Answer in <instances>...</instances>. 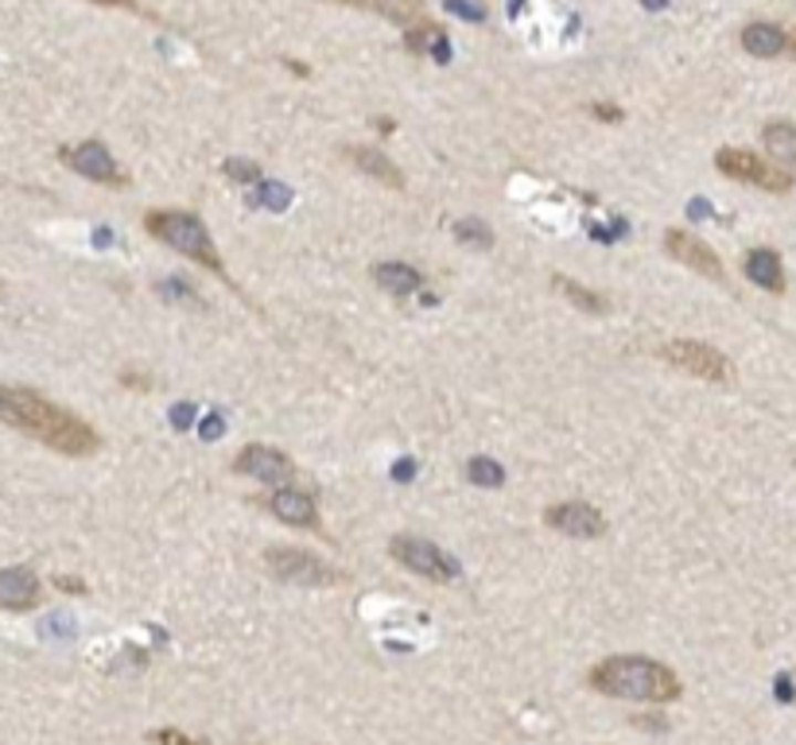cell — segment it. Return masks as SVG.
Returning a JSON list of instances; mask_svg holds the SVG:
<instances>
[{
  "label": "cell",
  "mask_w": 796,
  "mask_h": 745,
  "mask_svg": "<svg viewBox=\"0 0 796 745\" xmlns=\"http://www.w3.org/2000/svg\"><path fill=\"white\" fill-rule=\"evenodd\" d=\"M0 423H9L12 431L66 454V459H86L102 447V436L82 416L28 385H0Z\"/></svg>",
  "instance_id": "obj_1"
},
{
  "label": "cell",
  "mask_w": 796,
  "mask_h": 745,
  "mask_svg": "<svg viewBox=\"0 0 796 745\" xmlns=\"http://www.w3.org/2000/svg\"><path fill=\"white\" fill-rule=\"evenodd\" d=\"M587 688L629 703H677L684 683L669 664L649 657H606L587 672Z\"/></svg>",
  "instance_id": "obj_2"
},
{
  "label": "cell",
  "mask_w": 796,
  "mask_h": 745,
  "mask_svg": "<svg viewBox=\"0 0 796 745\" xmlns=\"http://www.w3.org/2000/svg\"><path fill=\"white\" fill-rule=\"evenodd\" d=\"M144 233L164 241V245L176 249V253H184L187 261H195L199 269L214 272L218 280H230L207 222H202L199 214H191V210H148V214H144Z\"/></svg>",
  "instance_id": "obj_3"
},
{
  "label": "cell",
  "mask_w": 796,
  "mask_h": 745,
  "mask_svg": "<svg viewBox=\"0 0 796 745\" xmlns=\"http://www.w3.org/2000/svg\"><path fill=\"white\" fill-rule=\"evenodd\" d=\"M264 567H269V575H276L280 583L303 587V590L338 587V583H346V571H338V567H331L327 559H318V555L303 552V547H292V544L269 547V552H264Z\"/></svg>",
  "instance_id": "obj_4"
},
{
  "label": "cell",
  "mask_w": 796,
  "mask_h": 745,
  "mask_svg": "<svg viewBox=\"0 0 796 745\" xmlns=\"http://www.w3.org/2000/svg\"><path fill=\"white\" fill-rule=\"evenodd\" d=\"M715 167L726 175V179L750 182V187H757V191H769V195H788V191H793V171L777 167L773 159L757 156V151L719 148L715 151Z\"/></svg>",
  "instance_id": "obj_5"
},
{
  "label": "cell",
  "mask_w": 796,
  "mask_h": 745,
  "mask_svg": "<svg viewBox=\"0 0 796 745\" xmlns=\"http://www.w3.org/2000/svg\"><path fill=\"white\" fill-rule=\"evenodd\" d=\"M661 357L672 365V369L688 372V377H700V381H711V385H726L734 377L731 357H726L723 349L711 346V342H700V338L664 342Z\"/></svg>",
  "instance_id": "obj_6"
},
{
  "label": "cell",
  "mask_w": 796,
  "mask_h": 745,
  "mask_svg": "<svg viewBox=\"0 0 796 745\" xmlns=\"http://www.w3.org/2000/svg\"><path fill=\"white\" fill-rule=\"evenodd\" d=\"M389 555L400 567H408V571L420 575V579H428V583H454L462 575L459 559L447 555L443 547H436L423 536H392Z\"/></svg>",
  "instance_id": "obj_7"
},
{
  "label": "cell",
  "mask_w": 796,
  "mask_h": 745,
  "mask_svg": "<svg viewBox=\"0 0 796 745\" xmlns=\"http://www.w3.org/2000/svg\"><path fill=\"white\" fill-rule=\"evenodd\" d=\"M59 159H63L71 171H78L82 179L102 182L109 191H125L128 187V171L109 156V148H105L102 140H82L74 144V148H59Z\"/></svg>",
  "instance_id": "obj_8"
},
{
  "label": "cell",
  "mask_w": 796,
  "mask_h": 745,
  "mask_svg": "<svg viewBox=\"0 0 796 745\" xmlns=\"http://www.w3.org/2000/svg\"><path fill=\"white\" fill-rule=\"evenodd\" d=\"M233 470H238V474L256 478V482H264V485H287V482H295V474H300L295 462L287 459L284 451H276V447H261V443L241 447L238 459H233Z\"/></svg>",
  "instance_id": "obj_9"
},
{
  "label": "cell",
  "mask_w": 796,
  "mask_h": 745,
  "mask_svg": "<svg viewBox=\"0 0 796 745\" xmlns=\"http://www.w3.org/2000/svg\"><path fill=\"white\" fill-rule=\"evenodd\" d=\"M664 253H669L672 261L684 264V269H692V272H700V276L715 280V284H723V280H726V269H723V261H719V253L708 245V241L695 238V233L664 230Z\"/></svg>",
  "instance_id": "obj_10"
},
{
  "label": "cell",
  "mask_w": 796,
  "mask_h": 745,
  "mask_svg": "<svg viewBox=\"0 0 796 745\" xmlns=\"http://www.w3.org/2000/svg\"><path fill=\"white\" fill-rule=\"evenodd\" d=\"M544 524L575 539H598L606 532V516L587 501H559L544 508Z\"/></svg>",
  "instance_id": "obj_11"
},
{
  "label": "cell",
  "mask_w": 796,
  "mask_h": 745,
  "mask_svg": "<svg viewBox=\"0 0 796 745\" xmlns=\"http://www.w3.org/2000/svg\"><path fill=\"white\" fill-rule=\"evenodd\" d=\"M43 602V587L28 567H0V610L24 613Z\"/></svg>",
  "instance_id": "obj_12"
},
{
  "label": "cell",
  "mask_w": 796,
  "mask_h": 745,
  "mask_svg": "<svg viewBox=\"0 0 796 745\" xmlns=\"http://www.w3.org/2000/svg\"><path fill=\"white\" fill-rule=\"evenodd\" d=\"M264 505H269V513L276 516V521L292 524V528L323 532V516H318V508H315V497H307L303 490H284V485H276V493H272Z\"/></svg>",
  "instance_id": "obj_13"
},
{
  "label": "cell",
  "mask_w": 796,
  "mask_h": 745,
  "mask_svg": "<svg viewBox=\"0 0 796 745\" xmlns=\"http://www.w3.org/2000/svg\"><path fill=\"white\" fill-rule=\"evenodd\" d=\"M742 51L754 59H781V55H796V40L777 24H746L742 28Z\"/></svg>",
  "instance_id": "obj_14"
},
{
  "label": "cell",
  "mask_w": 796,
  "mask_h": 745,
  "mask_svg": "<svg viewBox=\"0 0 796 745\" xmlns=\"http://www.w3.org/2000/svg\"><path fill=\"white\" fill-rule=\"evenodd\" d=\"M323 4H343V9L374 12L397 28H412L423 17V0H323Z\"/></svg>",
  "instance_id": "obj_15"
},
{
  "label": "cell",
  "mask_w": 796,
  "mask_h": 745,
  "mask_svg": "<svg viewBox=\"0 0 796 745\" xmlns=\"http://www.w3.org/2000/svg\"><path fill=\"white\" fill-rule=\"evenodd\" d=\"M346 159H350L362 175H369V179H377L381 187H389V191H405V171H400L385 151L358 148V144H354V148H346Z\"/></svg>",
  "instance_id": "obj_16"
},
{
  "label": "cell",
  "mask_w": 796,
  "mask_h": 745,
  "mask_svg": "<svg viewBox=\"0 0 796 745\" xmlns=\"http://www.w3.org/2000/svg\"><path fill=\"white\" fill-rule=\"evenodd\" d=\"M746 276L773 295L785 292V264H781V256L773 253V249H750L746 253Z\"/></svg>",
  "instance_id": "obj_17"
},
{
  "label": "cell",
  "mask_w": 796,
  "mask_h": 745,
  "mask_svg": "<svg viewBox=\"0 0 796 745\" xmlns=\"http://www.w3.org/2000/svg\"><path fill=\"white\" fill-rule=\"evenodd\" d=\"M369 276L377 280V287H385L389 295H412L423 287V272L412 269V264H397V261H385V264H374V272Z\"/></svg>",
  "instance_id": "obj_18"
},
{
  "label": "cell",
  "mask_w": 796,
  "mask_h": 745,
  "mask_svg": "<svg viewBox=\"0 0 796 745\" xmlns=\"http://www.w3.org/2000/svg\"><path fill=\"white\" fill-rule=\"evenodd\" d=\"M405 48H408V55H416V59L431 55V51H436L439 59H447V32L439 24H431V20H416V24L405 32Z\"/></svg>",
  "instance_id": "obj_19"
},
{
  "label": "cell",
  "mask_w": 796,
  "mask_h": 745,
  "mask_svg": "<svg viewBox=\"0 0 796 745\" xmlns=\"http://www.w3.org/2000/svg\"><path fill=\"white\" fill-rule=\"evenodd\" d=\"M762 144L773 159L796 164V125L793 120H769V125L762 128Z\"/></svg>",
  "instance_id": "obj_20"
},
{
  "label": "cell",
  "mask_w": 796,
  "mask_h": 745,
  "mask_svg": "<svg viewBox=\"0 0 796 745\" xmlns=\"http://www.w3.org/2000/svg\"><path fill=\"white\" fill-rule=\"evenodd\" d=\"M552 284L559 287V292L567 295V303L572 307H579V311H587V315H606L610 311V303H606V295H598V292H590V287H583L579 280H572V276H552Z\"/></svg>",
  "instance_id": "obj_21"
},
{
  "label": "cell",
  "mask_w": 796,
  "mask_h": 745,
  "mask_svg": "<svg viewBox=\"0 0 796 745\" xmlns=\"http://www.w3.org/2000/svg\"><path fill=\"white\" fill-rule=\"evenodd\" d=\"M454 238L467 241V245H474V249H494V230H490L482 218H462V222L454 225Z\"/></svg>",
  "instance_id": "obj_22"
},
{
  "label": "cell",
  "mask_w": 796,
  "mask_h": 745,
  "mask_svg": "<svg viewBox=\"0 0 796 745\" xmlns=\"http://www.w3.org/2000/svg\"><path fill=\"white\" fill-rule=\"evenodd\" d=\"M467 482L486 485V490H494V485H502V482H505V470L498 466L494 459H470V462H467Z\"/></svg>",
  "instance_id": "obj_23"
},
{
  "label": "cell",
  "mask_w": 796,
  "mask_h": 745,
  "mask_svg": "<svg viewBox=\"0 0 796 745\" xmlns=\"http://www.w3.org/2000/svg\"><path fill=\"white\" fill-rule=\"evenodd\" d=\"M226 179L233 182H261V167L249 159H226Z\"/></svg>",
  "instance_id": "obj_24"
},
{
  "label": "cell",
  "mask_w": 796,
  "mask_h": 745,
  "mask_svg": "<svg viewBox=\"0 0 796 745\" xmlns=\"http://www.w3.org/2000/svg\"><path fill=\"white\" fill-rule=\"evenodd\" d=\"M148 742H151V745H207V742H195L191 734H184V730H176V726L151 730Z\"/></svg>",
  "instance_id": "obj_25"
},
{
  "label": "cell",
  "mask_w": 796,
  "mask_h": 745,
  "mask_svg": "<svg viewBox=\"0 0 796 745\" xmlns=\"http://www.w3.org/2000/svg\"><path fill=\"white\" fill-rule=\"evenodd\" d=\"M590 117L603 120V125H618L621 109H618V105H610V102H595V105H590Z\"/></svg>",
  "instance_id": "obj_26"
},
{
  "label": "cell",
  "mask_w": 796,
  "mask_h": 745,
  "mask_svg": "<svg viewBox=\"0 0 796 745\" xmlns=\"http://www.w3.org/2000/svg\"><path fill=\"white\" fill-rule=\"evenodd\" d=\"M55 587L63 590V595H90V587L82 579H74V575H55Z\"/></svg>",
  "instance_id": "obj_27"
},
{
  "label": "cell",
  "mask_w": 796,
  "mask_h": 745,
  "mask_svg": "<svg viewBox=\"0 0 796 745\" xmlns=\"http://www.w3.org/2000/svg\"><path fill=\"white\" fill-rule=\"evenodd\" d=\"M121 385H125V389H140V392H148L151 389V377H140V372H121Z\"/></svg>",
  "instance_id": "obj_28"
},
{
  "label": "cell",
  "mask_w": 796,
  "mask_h": 745,
  "mask_svg": "<svg viewBox=\"0 0 796 745\" xmlns=\"http://www.w3.org/2000/svg\"><path fill=\"white\" fill-rule=\"evenodd\" d=\"M90 4H105V9H136V0H90Z\"/></svg>",
  "instance_id": "obj_29"
},
{
  "label": "cell",
  "mask_w": 796,
  "mask_h": 745,
  "mask_svg": "<svg viewBox=\"0 0 796 745\" xmlns=\"http://www.w3.org/2000/svg\"><path fill=\"white\" fill-rule=\"evenodd\" d=\"M0 295H4V284H0Z\"/></svg>",
  "instance_id": "obj_30"
}]
</instances>
